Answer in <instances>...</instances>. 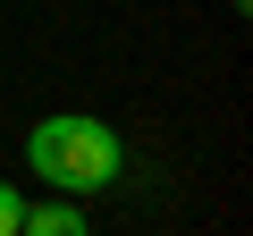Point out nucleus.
Instances as JSON below:
<instances>
[{
	"label": "nucleus",
	"mask_w": 253,
	"mask_h": 236,
	"mask_svg": "<svg viewBox=\"0 0 253 236\" xmlns=\"http://www.w3.org/2000/svg\"><path fill=\"white\" fill-rule=\"evenodd\" d=\"M26 169L51 194H101L126 169V144H118L110 118H93V110H51V118L26 127Z\"/></svg>",
	"instance_id": "1"
},
{
	"label": "nucleus",
	"mask_w": 253,
	"mask_h": 236,
	"mask_svg": "<svg viewBox=\"0 0 253 236\" xmlns=\"http://www.w3.org/2000/svg\"><path fill=\"white\" fill-rule=\"evenodd\" d=\"M17 236H93V228H84V211H76V194H51V202H26V219H17Z\"/></svg>",
	"instance_id": "2"
},
{
	"label": "nucleus",
	"mask_w": 253,
	"mask_h": 236,
	"mask_svg": "<svg viewBox=\"0 0 253 236\" xmlns=\"http://www.w3.org/2000/svg\"><path fill=\"white\" fill-rule=\"evenodd\" d=\"M17 219H26V194H17L9 177H0V236H17Z\"/></svg>",
	"instance_id": "3"
}]
</instances>
